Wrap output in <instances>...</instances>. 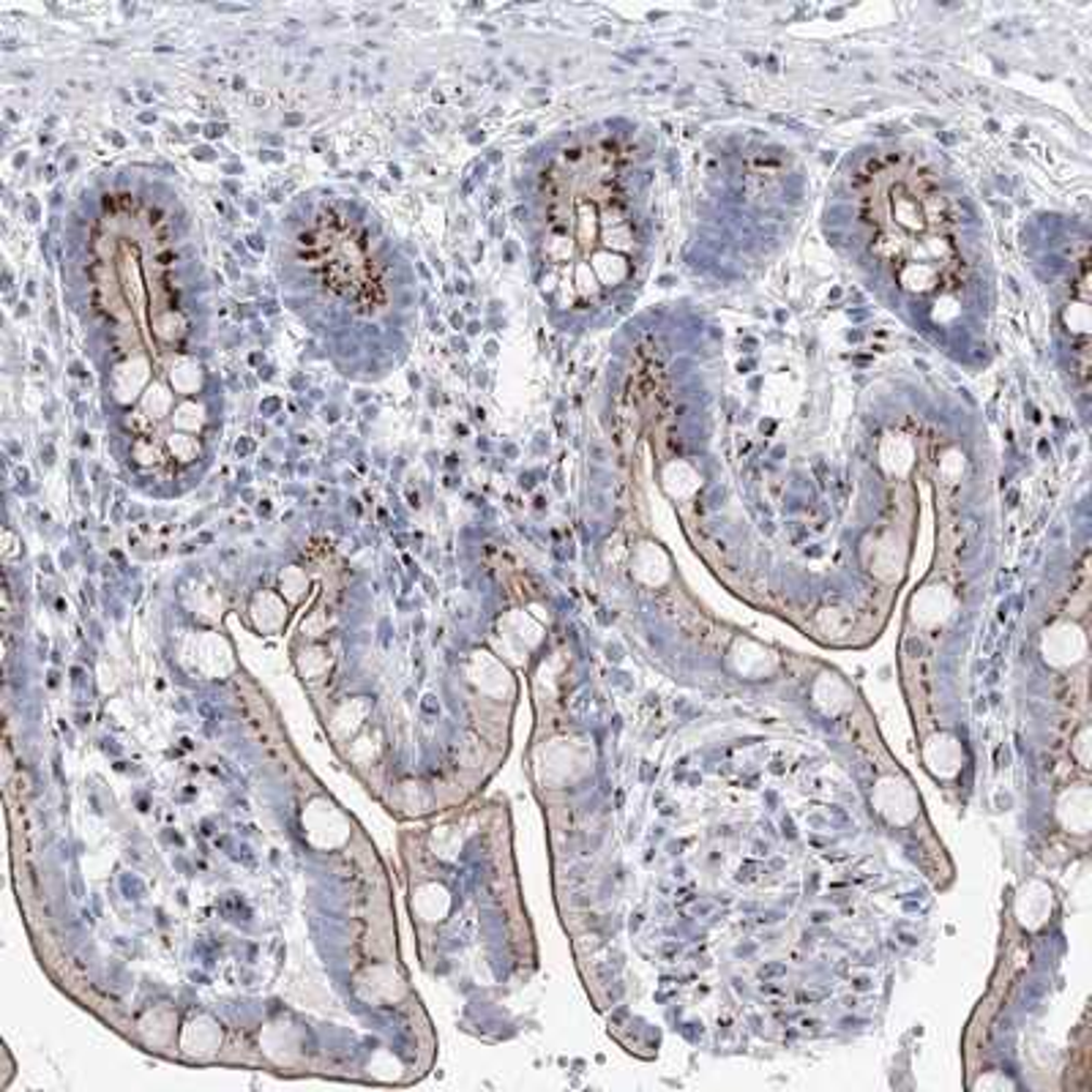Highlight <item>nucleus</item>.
I'll use <instances>...</instances> for the list:
<instances>
[{"mask_svg":"<svg viewBox=\"0 0 1092 1092\" xmlns=\"http://www.w3.org/2000/svg\"><path fill=\"white\" fill-rule=\"evenodd\" d=\"M811 697L814 705L826 713V716H838V713L849 707V691L844 686V680H838L836 675H819L817 682H814Z\"/></svg>","mask_w":1092,"mask_h":1092,"instance_id":"nucleus-6","label":"nucleus"},{"mask_svg":"<svg viewBox=\"0 0 1092 1092\" xmlns=\"http://www.w3.org/2000/svg\"><path fill=\"white\" fill-rule=\"evenodd\" d=\"M1052 907L1054 896L1052 887H1049L1046 882L1041 880L1024 882L1022 890H1018L1016 896V918L1024 928H1030V932L1041 928L1043 923L1049 921V915H1052Z\"/></svg>","mask_w":1092,"mask_h":1092,"instance_id":"nucleus-3","label":"nucleus"},{"mask_svg":"<svg viewBox=\"0 0 1092 1092\" xmlns=\"http://www.w3.org/2000/svg\"><path fill=\"white\" fill-rule=\"evenodd\" d=\"M1084 634L1079 632L1070 623H1063V626H1054L1052 632H1046L1043 637V659L1054 666H1070L1076 661H1081L1084 655Z\"/></svg>","mask_w":1092,"mask_h":1092,"instance_id":"nucleus-5","label":"nucleus"},{"mask_svg":"<svg viewBox=\"0 0 1092 1092\" xmlns=\"http://www.w3.org/2000/svg\"><path fill=\"white\" fill-rule=\"evenodd\" d=\"M923 763L937 779H953L964 768V745L953 732H934L923 745Z\"/></svg>","mask_w":1092,"mask_h":1092,"instance_id":"nucleus-2","label":"nucleus"},{"mask_svg":"<svg viewBox=\"0 0 1092 1092\" xmlns=\"http://www.w3.org/2000/svg\"><path fill=\"white\" fill-rule=\"evenodd\" d=\"M1060 826L1068 833L1084 836L1092 826V792L1090 786H1070L1057 801Z\"/></svg>","mask_w":1092,"mask_h":1092,"instance_id":"nucleus-4","label":"nucleus"},{"mask_svg":"<svg viewBox=\"0 0 1092 1092\" xmlns=\"http://www.w3.org/2000/svg\"><path fill=\"white\" fill-rule=\"evenodd\" d=\"M1087 740H1090V729H1081L1079 740H1076V745H1074V754H1076V759H1079V765L1090 768V754H1087Z\"/></svg>","mask_w":1092,"mask_h":1092,"instance_id":"nucleus-7","label":"nucleus"},{"mask_svg":"<svg viewBox=\"0 0 1092 1092\" xmlns=\"http://www.w3.org/2000/svg\"><path fill=\"white\" fill-rule=\"evenodd\" d=\"M871 803H874L876 814L885 817L890 826H910L918 817V808H921L915 790L901 776H885V779L876 781Z\"/></svg>","mask_w":1092,"mask_h":1092,"instance_id":"nucleus-1","label":"nucleus"}]
</instances>
